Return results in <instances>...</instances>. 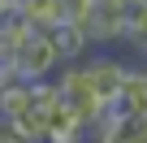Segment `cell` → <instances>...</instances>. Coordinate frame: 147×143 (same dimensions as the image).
Here are the masks:
<instances>
[{
  "mask_svg": "<svg viewBox=\"0 0 147 143\" xmlns=\"http://www.w3.org/2000/svg\"><path fill=\"white\" fill-rule=\"evenodd\" d=\"M143 130H147V113H143Z\"/></svg>",
  "mask_w": 147,
  "mask_h": 143,
  "instance_id": "cell-13",
  "label": "cell"
},
{
  "mask_svg": "<svg viewBox=\"0 0 147 143\" xmlns=\"http://www.w3.org/2000/svg\"><path fill=\"white\" fill-rule=\"evenodd\" d=\"M56 69H61V61H56V48H52L48 30H30L5 61V74L18 78V83H48Z\"/></svg>",
  "mask_w": 147,
  "mask_h": 143,
  "instance_id": "cell-1",
  "label": "cell"
},
{
  "mask_svg": "<svg viewBox=\"0 0 147 143\" xmlns=\"http://www.w3.org/2000/svg\"><path fill=\"white\" fill-rule=\"evenodd\" d=\"M48 39H52L61 65H82L87 52H91V39H87V30H82L78 22H56V26L48 30Z\"/></svg>",
  "mask_w": 147,
  "mask_h": 143,
  "instance_id": "cell-5",
  "label": "cell"
},
{
  "mask_svg": "<svg viewBox=\"0 0 147 143\" xmlns=\"http://www.w3.org/2000/svg\"><path fill=\"white\" fill-rule=\"evenodd\" d=\"M121 43L134 48L138 56L147 52V0H143V5H125V18H121Z\"/></svg>",
  "mask_w": 147,
  "mask_h": 143,
  "instance_id": "cell-8",
  "label": "cell"
},
{
  "mask_svg": "<svg viewBox=\"0 0 147 143\" xmlns=\"http://www.w3.org/2000/svg\"><path fill=\"white\" fill-rule=\"evenodd\" d=\"M18 18L30 30H52L61 22V0H18Z\"/></svg>",
  "mask_w": 147,
  "mask_h": 143,
  "instance_id": "cell-7",
  "label": "cell"
},
{
  "mask_svg": "<svg viewBox=\"0 0 147 143\" xmlns=\"http://www.w3.org/2000/svg\"><path fill=\"white\" fill-rule=\"evenodd\" d=\"M138 65H143V69H147V52H143V56H138Z\"/></svg>",
  "mask_w": 147,
  "mask_h": 143,
  "instance_id": "cell-11",
  "label": "cell"
},
{
  "mask_svg": "<svg viewBox=\"0 0 147 143\" xmlns=\"http://www.w3.org/2000/svg\"><path fill=\"white\" fill-rule=\"evenodd\" d=\"M121 5H143V0H121Z\"/></svg>",
  "mask_w": 147,
  "mask_h": 143,
  "instance_id": "cell-12",
  "label": "cell"
},
{
  "mask_svg": "<svg viewBox=\"0 0 147 143\" xmlns=\"http://www.w3.org/2000/svg\"><path fill=\"white\" fill-rule=\"evenodd\" d=\"M117 100L125 104L130 117H143L147 113V69L143 65H125V83H121V96Z\"/></svg>",
  "mask_w": 147,
  "mask_h": 143,
  "instance_id": "cell-6",
  "label": "cell"
},
{
  "mask_svg": "<svg viewBox=\"0 0 147 143\" xmlns=\"http://www.w3.org/2000/svg\"><path fill=\"white\" fill-rule=\"evenodd\" d=\"M0 143H22V139H18V134H13V130L5 126V121H0Z\"/></svg>",
  "mask_w": 147,
  "mask_h": 143,
  "instance_id": "cell-10",
  "label": "cell"
},
{
  "mask_svg": "<svg viewBox=\"0 0 147 143\" xmlns=\"http://www.w3.org/2000/svg\"><path fill=\"white\" fill-rule=\"evenodd\" d=\"M0 65H5V61H0Z\"/></svg>",
  "mask_w": 147,
  "mask_h": 143,
  "instance_id": "cell-14",
  "label": "cell"
},
{
  "mask_svg": "<svg viewBox=\"0 0 147 143\" xmlns=\"http://www.w3.org/2000/svg\"><path fill=\"white\" fill-rule=\"evenodd\" d=\"M82 74H87V83H91L95 100H100V104H108V100H117V96H121L125 61H121V56H113V52H91V56L82 61Z\"/></svg>",
  "mask_w": 147,
  "mask_h": 143,
  "instance_id": "cell-4",
  "label": "cell"
},
{
  "mask_svg": "<svg viewBox=\"0 0 147 143\" xmlns=\"http://www.w3.org/2000/svg\"><path fill=\"white\" fill-rule=\"evenodd\" d=\"M56 108L69 113L82 130L95 121L100 100H95V91H91V83H87V74H82V65H61V69H56Z\"/></svg>",
  "mask_w": 147,
  "mask_h": 143,
  "instance_id": "cell-2",
  "label": "cell"
},
{
  "mask_svg": "<svg viewBox=\"0 0 147 143\" xmlns=\"http://www.w3.org/2000/svg\"><path fill=\"white\" fill-rule=\"evenodd\" d=\"M30 108V87L18 83V78H5V87H0V121H18L22 113Z\"/></svg>",
  "mask_w": 147,
  "mask_h": 143,
  "instance_id": "cell-9",
  "label": "cell"
},
{
  "mask_svg": "<svg viewBox=\"0 0 147 143\" xmlns=\"http://www.w3.org/2000/svg\"><path fill=\"white\" fill-rule=\"evenodd\" d=\"M121 18H125L121 0H87V13L78 26L87 30L91 48H108V43H121Z\"/></svg>",
  "mask_w": 147,
  "mask_h": 143,
  "instance_id": "cell-3",
  "label": "cell"
}]
</instances>
